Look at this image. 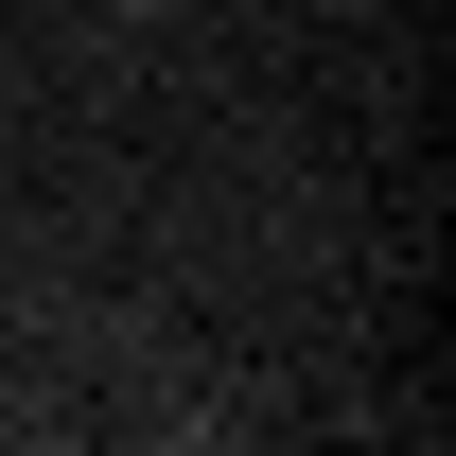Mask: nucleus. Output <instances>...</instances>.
<instances>
[{
  "label": "nucleus",
  "instance_id": "f257e3e1",
  "mask_svg": "<svg viewBox=\"0 0 456 456\" xmlns=\"http://www.w3.org/2000/svg\"><path fill=\"white\" fill-rule=\"evenodd\" d=\"M106 18H193V0H106Z\"/></svg>",
  "mask_w": 456,
  "mask_h": 456
}]
</instances>
